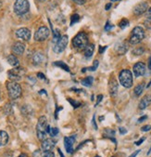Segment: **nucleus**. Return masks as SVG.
Instances as JSON below:
<instances>
[{
	"instance_id": "nucleus-1",
	"label": "nucleus",
	"mask_w": 151,
	"mask_h": 157,
	"mask_svg": "<svg viewBox=\"0 0 151 157\" xmlns=\"http://www.w3.org/2000/svg\"><path fill=\"white\" fill-rule=\"evenodd\" d=\"M47 119L46 116H41L38 120L37 125H36V132H37V138L40 140H44L46 139V128H47Z\"/></svg>"
},
{
	"instance_id": "nucleus-2",
	"label": "nucleus",
	"mask_w": 151,
	"mask_h": 157,
	"mask_svg": "<svg viewBox=\"0 0 151 157\" xmlns=\"http://www.w3.org/2000/svg\"><path fill=\"white\" fill-rule=\"evenodd\" d=\"M120 83L125 88H130L133 86V74L130 70H123L119 75Z\"/></svg>"
},
{
	"instance_id": "nucleus-3",
	"label": "nucleus",
	"mask_w": 151,
	"mask_h": 157,
	"mask_svg": "<svg viewBox=\"0 0 151 157\" xmlns=\"http://www.w3.org/2000/svg\"><path fill=\"white\" fill-rule=\"evenodd\" d=\"M7 88H8L9 96L10 99L16 100V99H18V98L20 97L22 89H21V86H20V84H18L17 82L11 81V82L8 83Z\"/></svg>"
},
{
	"instance_id": "nucleus-4",
	"label": "nucleus",
	"mask_w": 151,
	"mask_h": 157,
	"mask_svg": "<svg viewBox=\"0 0 151 157\" xmlns=\"http://www.w3.org/2000/svg\"><path fill=\"white\" fill-rule=\"evenodd\" d=\"M145 38V31L141 26H136L133 29L129 42L131 45H136Z\"/></svg>"
},
{
	"instance_id": "nucleus-5",
	"label": "nucleus",
	"mask_w": 151,
	"mask_h": 157,
	"mask_svg": "<svg viewBox=\"0 0 151 157\" xmlns=\"http://www.w3.org/2000/svg\"><path fill=\"white\" fill-rule=\"evenodd\" d=\"M88 45V36L85 33H79L72 39V46L78 49H83Z\"/></svg>"
},
{
	"instance_id": "nucleus-6",
	"label": "nucleus",
	"mask_w": 151,
	"mask_h": 157,
	"mask_svg": "<svg viewBox=\"0 0 151 157\" xmlns=\"http://www.w3.org/2000/svg\"><path fill=\"white\" fill-rule=\"evenodd\" d=\"M30 4L28 0H16L14 4V11L17 15H24L29 11Z\"/></svg>"
},
{
	"instance_id": "nucleus-7",
	"label": "nucleus",
	"mask_w": 151,
	"mask_h": 157,
	"mask_svg": "<svg viewBox=\"0 0 151 157\" xmlns=\"http://www.w3.org/2000/svg\"><path fill=\"white\" fill-rule=\"evenodd\" d=\"M49 35H50L49 29L47 27H46V26H42L35 32V40L38 41V42H43V41H45L46 39L48 38Z\"/></svg>"
},
{
	"instance_id": "nucleus-8",
	"label": "nucleus",
	"mask_w": 151,
	"mask_h": 157,
	"mask_svg": "<svg viewBox=\"0 0 151 157\" xmlns=\"http://www.w3.org/2000/svg\"><path fill=\"white\" fill-rule=\"evenodd\" d=\"M69 42V38L67 36H60V38L58 39L57 42H56L54 44V52L56 53H61L64 51V49L66 48L67 45Z\"/></svg>"
},
{
	"instance_id": "nucleus-9",
	"label": "nucleus",
	"mask_w": 151,
	"mask_h": 157,
	"mask_svg": "<svg viewBox=\"0 0 151 157\" xmlns=\"http://www.w3.org/2000/svg\"><path fill=\"white\" fill-rule=\"evenodd\" d=\"M25 75V70L20 66L13 68L12 70L9 71V77L12 80V81H19L21 80V78L23 77V75Z\"/></svg>"
},
{
	"instance_id": "nucleus-10",
	"label": "nucleus",
	"mask_w": 151,
	"mask_h": 157,
	"mask_svg": "<svg viewBox=\"0 0 151 157\" xmlns=\"http://www.w3.org/2000/svg\"><path fill=\"white\" fill-rule=\"evenodd\" d=\"M16 36L24 41H29L31 38V31L28 28H20L16 31Z\"/></svg>"
},
{
	"instance_id": "nucleus-11",
	"label": "nucleus",
	"mask_w": 151,
	"mask_h": 157,
	"mask_svg": "<svg viewBox=\"0 0 151 157\" xmlns=\"http://www.w3.org/2000/svg\"><path fill=\"white\" fill-rule=\"evenodd\" d=\"M134 74L136 77L143 76L145 74V65L144 62H137L134 65Z\"/></svg>"
},
{
	"instance_id": "nucleus-12",
	"label": "nucleus",
	"mask_w": 151,
	"mask_h": 157,
	"mask_svg": "<svg viewBox=\"0 0 151 157\" xmlns=\"http://www.w3.org/2000/svg\"><path fill=\"white\" fill-rule=\"evenodd\" d=\"M147 9H148V5L146 2H142V3H139L138 5H136L134 8V14L135 16H141L143 15L144 13H145L147 11Z\"/></svg>"
},
{
	"instance_id": "nucleus-13",
	"label": "nucleus",
	"mask_w": 151,
	"mask_h": 157,
	"mask_svg": "<svg viewBox=\"0 0 151 157\" xmlns=\"http://www.w3.org/2000/svg\"><path fill=\"white\" fill-rule=\"evenodd\" d=\"M56 144V141L52 139H46L42 141L41 144V149L44 151H51V150L54 148Z\"/></svg>"
},
{
	"instance_id": "nucleus-14",
	"label": "nucleus",
	"mask_w": 151,
	"mask_h": 157,
	"mask_svg": "<svg viewBox=\"0 0 151 157\" xmlns=\"http://www.w3.org/2000/svg\"><path fill=\"white\" fill-rule=\"evenodd\" d=\"M75 138H76L75 136L64 138V146H65L67 152H69V153L72 152V146L75 142Z\"/></svg>"
},
{
	"instance_id": "nucleus-15",
	"label": "nucleus",
	"mask_w": 151,
	"mask_h": 157,
	"mask_svg": "<svg viewBox=\"0 0 151 157\" xmlns=\"http://www.w3.org/2000/svg\"><path fill=\"white\" fill-rule=\"evenodd\" d=\"M118 87H119V85H118L117 80L111 79L109 83V94H110L111 97H115L117 95Z\"/></svg>"
},
{
	"instance_id": "nucleus-16",
	"label": "nucleus",
	"mask_w": 151,
	"mask_h": 157,
	"mask_svg": "<svg viewBox=\"0 0 151 157\" xmlns=\"http://www.w3.org/2000/svg\"><path fill=\"white\" fill-rule=\"evenodd\" d=\"M25 50V45L21 42H16L12 46V52L15 55H22Z\"/></svg>"
},
{
	"instance_id": "nucleus-17",
	"label": "nucleus",
	"mask_w": 151,
	"mask_h": 157,
	"mask_svg": "<svg viewBox=\"0 0 151 157\" xmlns=\"http://www.w3.org/2000/svg\"><path fill=\"white\" fill-rule=\"evenodd\" d=\"M151 104V94L145 95V97L142 98L141 101L139 102V109L140 110H145Z\"/></svg>"
},
{
	"instance_id": "nucleus-18",
	"label": "nucleus",
	"mask_w": 151,
	"mask_h": 157,
	"mask_svg": "<svg viewBox=\"0 0 151 157\" xmlns=\"http://www.w3.org/2000/svg\"><path fill=\"white\" fill-rule=\"evenodd\" d=\"M115 50L116 52L119 54V55H123L127 52L128 50V46L123 43V42H120V43H118L116 46H115Z\"/></svg>"
},
{
	"instance_id": "nucleus-19",
	"label": "nucleus",
	"mask_w": 151,
	"mask_h": 157,
	"mask_svg": "<svg viewBox=\"0 0 151 157\" xmlns=\"http://www.w3.org/2000/svg\"><path fill=\"white\" fill-rule=\"evenodd\" d=\"M46 60V58L45 56L42 54V53H35L33 57V62L35 65H39V64H42L43 62Z\"/></svg>"
},
{
	"instance_id": "nucleus-20",
	"label": "nucleus",
	"mask_w": 151,
	"mask_h": 157,
	"mask_svg": "<svg viewBox=\"0 0 151 157\" xmlns=\"http://www.w3.org/2000/svg\"><path fill=\"white\" fill-rule=\"evenodd\" d=\"M9 141V135L6 131L0 130V147L5 146Z\"/></svg>"
},
{
	"instance_id": "nucleus-21",
	"label": "nucleus",
	"mask_w": 151,
	"mask_h": 157,
	"mask_svg": "<svg viewBox=\"0 0 151 157\" xmlns=\"http://www.w3.org/2000/svg\"><path fill=\"white\" fill-rule=\"evenodd\" d=\"M94 50H95V45L93 44H88L85 48H84V54H85V57L87 58H90L93 53H94Z\"/></svg>"
},
{
	"instance_id": "nucleus-22",
	"label": "nucleus",
	"mask_w": 151,
	"mask_h": 157,
	"mask_svg": "<svg viewBox=\"0 0 151 157\" xmlns=\"http://www.w3.org/2000/svg\"><path fill=\"white\" fill-rule=\"evenodd\" d=\"M8 62L13 67H18L20 65V61L17 59V57H15L14 55H9L8 57Z\"/></svg>"
},
{
	"instance_id": "nucleus-23",
	"label": "nucleus",
	"mask_w": 151,
	"mask_h": 157,
	"mask_svg": "<svg viewBox=\"0 0 151 157\" xmlns=\"http://www.w3.org/2000/svg\"><path fill=\"white\" fill-rule=\"evenodd\" d=\"M144 88H145V84L144 83H141V84H139V85H137L135 87H134V94H135V96L136 97H139L141 94L143 93V90H144Z\"/></svg>"
},
{
	"instance_id": "nucleus-24",
	"label": "nucleus",
	"mask_w": 151,
	"mask_h": 157,
	"mask_svg": "<svg viewBox=\"0 0 151 157\" xmlns=\"http://www.w3.org/2000/svg\"><path fill=\"white\" fill-rule=\"evenodd\" d=\"M53 64H54L55 66H57V67H59V68H61V69L65 70L66 72L70 73V68L68 67V65H67L66 63H64V62H62V61H55V62H53Z\"/></svg>"
},
{
	"instance_id": "nucleus-25",
	"label": "nucleus",
	"mask_w": 151,
	"mask_h": 157,
	"mask_svg": "<svg viewBox=\"0 0 151 157\" xmlns=\"http://www.w3.org/2000/svg\"><path fill=\"white\" fill-rule=\"evenodd\" d=\"M93 81H94V78L92 76H88V77H86V78H84V79L82 80V85L84 86L89 87V86H92Z\"/></svg>"
},
{
	"instance_id": "nucleus-26",
	"label": "nucleus",
	"mask_w": 151,
	"mask_h": 157,
	"mask_svg": "<svg viewBox=\"0 0 151 157\" xmlns=\"http://www.w3.org/2000/svg\"><path fill=\"white\" fill-rule=\"evenodd\" d=\"M98 60H95L94 61V65L92 66V67H89V68H83V70H82V72L83 73H85V71H87V70H89V71H92V72H94V71H96L97 69H98Z\"/></svg>"
},
{
	"instance_id": "nucleus-27",
	"label": "nucleus",
	"mask_w": 151,
	"mask_h": 157,
	"mask_svg": "<svg viewBox=\"0 0 151 157\" xmlns=\"http://www.w3.org/2000/svg\"><path fill=\"white\" fill-rule=\"evenodd\" d=\"M128 25H129V21H128L127 19H123L122 21H120V23H119V26H120V28H122V29L126 28Z\"/></svg>"
},
{
	"instance_id": "nucleus-28",
	"label": "nucleus",
	"mask_w": 151,
	"mask_h": 157,
	"mask_svg": "<svg viewBox=\"0 0 151 157\" xmlns=\"http://www.w3.org/2000/svg\"><path fill=\"white\" fill-rule=\"evenodd\" d=\"M80 21V16L78 14H73L71 17V25H73L74 23L78 22Z\"/></svg>"
},
{
	"instance_id": "nucleus-29",
	"label": "nucleus",
	"mask_w": 151,
	"mask_h": 157,
	"mask_svg": "<svg viewBox=\"0 0 151 157\" xmlns=\"http://www.w3.org/2000/svg\"><path fill=\"white\" fill-rule=\"evenodd\" d=\"M144 51H145L144 48H134L133 50V54L135 56H140L144 53Z\"/></svg>"
},
{
	"instance_id": "nucleus-30",
	"label": "nucleus",
	"mask_w": 151,
	"mask_h": 157,
	"mask_svg": "<svg viewBox=\"0 0 151 157\" xmlns=\"http://www.w3.org/2000/svg\"><path fill=\"white\" fill-rule=\"evenodd\" d=\"M68 101H70V103L73 106V108L74 109H77L78 107H80L81 106V103L79 102V101H74V100H71V99H68Z\"/></svg>"
},
{
	"instance_id": "nucleus-31",
	"label": "nucleus",
	"mask_w": 151,
	"mask_h": 157,
	"mask_svg": "<svg viewBox=\"0 0 151 157\" xmlns=\"http://www.w3.org/2000/svg\"><path fill=\"white\" fill-rule=\"evenodd\" d=\"M58 134V129L57 128H50V132H49V135L51 137H55Z\"/></svg>"
},
{
	"instance_id": "nucleus-32",
	"label": "nucleus",
	"mask_w": 151,
	"mask_h": 157,
	"mask_svg": "<svg viewBox=\"0 0 151 157\" xmlns=\"http://www.w3.org/2000/svg\"><path fill=\"white\" fill-rule=\"evenodd\" d=\"M105 133L109 135V139L111 138V136H114V135H115V132H114V130H112V129H105Z\"/></svg>"
},
{
	"instance_id": "nucleus-33",
	"label": "nucleus",
	"mask_w": 151,
	"mask_h": 157,
	"mask_svg": "<svg viewBox=\"0 0 151 157\" xmlns=\"http://www.w3.org/2000/svg\"><path fill=\"white\" fill-rule=\"evenodd\" d=\"M144 24H145V26L147 29L151 30V21H149V20H146V19H145V21Z\"/></svg>"
},
{
	"instance_id": "nucleus-34",
	"label": "nucleus",
	"mask_w": 151,
	"mask_h": 157,
	"mask_svg": "<svg viewBox=\"0 0 151 157\" xmlns=\"http://www.w3.org/2000/svg\"><path fill=\"white\" fill-rule=\"evenodd\" d=\"M145 19L146 20H149L151 21V8L148 9V10L146 11V14H145Z\"/></svg>"
},
{
	"instance_id": "nucleus-35",
	"label": "nucleus",
	"mask_w": 151,
	"mask_h": 157,
	"mask_svg": "<svg viewBox=\"0 0 151 157\" xmlns=\"http://www.w3.org/2000/svg\"><path fill=\"white\" fill-rule=\"evenodd\" d=\"M151 129V127L150 125H144V127L141 128V131H143V132H147V131H149Z\"/></svg>"
},
{
	"instance_id": "nucleus-36",
	"label": "nucleus",
	"mask_w": 151,
	"mask_h": 157,
	"mask_svg": "<svg viewBox=\"0 0 151 157\" xmlns=\"http://www.w3.org/2000/svg\"><path fill=\"white\" fill-rule=\"evenodd\" d=\"M43 157H55V154L52 151H46Z\"/></svg>"
},
{
	"instance_id": "nucleus-37",
	"label": "nucleus",
	"mask_w": 151,
	"mask_h": 157,
	"mask_svg": "<svg viewBox=\"0 0 151 157\" xmlns=\"http://www.w3.org/2000/svg\"><path fill=\"white\" fill-rule=\"evenodd\" d=\"M112 25L109 23V21H108L107 23H106V26H105V31H107V32H108V31H109V30H111L112 29Z\"/></svg>"
},
{
	"instance_id": "nucleus-38",
	"label": "nucleus",
	"mask_w": 151,
	"mask_h": 157,
	"mask_svg": "<svg viewBox=\"0 0 151 157\" xmlns=\"http://www.w3.org/2000/svg\"><path fill=\"white\" fill-rule=\"evenodd\" d=\"M72 1H74L76 4H78V5H83L84 3H85V1L86 0H72Z\"/></svg>"
},
{
	"instance_id": "nucleus-39",
	"label": "nucleus",
	"mask_w": 151,
	"mask_h": 157,
	"mask_svg": "<svg viewBox=\"0 0 151 157\" xmlns=\"http://www.w3.org/2000/svg\"><path fill=\"white\" fill-rule=\"evenodd\" d=\"M102 99H103V95H98V100H97V102H96V106L100 103V101H102Z\"/></svg>"
},
{
	"instance_id": "nucleus-40",
	"label": "nucleus",
	"mask_w": 151,
	"mask_h": 157,
	"mask_svg": "<svg viewBox=\"0 0 151 157\" xmlns=\"http://www.w3.org/2000/svg\"><path fill=\"white\" fill-rule=\"evenodd\" d=\"M119 130H120V133L122 134V135H123V134H126V133H127V130H126V128H119Z\"/></svg>"
},
{
	"instance_id": "nucleus-41",
	"label": "nucleus",
	"mask_w": 151,
	"mask_h": 157,
	"mask_svg": "<svg viewBox=\"0 0 151 157\" xmlns=\"http://www.w3.org/2000/svg\"><path fill=\"white\" fill-rule=\"evenodd\" d=\"M37 77L40 78V79H42V80H46V76H45V75H43L42 73H38V74H37Z\"/></svg>"
},
{
	"instance_id": "nucleus-42",
	"label": "nucleus",
	"mask_w": 151,
	"mask_h": 157,
	"mask_svg": "<svg viewBox=\"0 0 151 157\" xmlns=\"http://www.w3.org/2000/svg\"><path fill=\"white\" fill-rule=\"evenodd\" d=\"M145 140V138H141L138 141H135V145H137V146H139L140 144H142L143 143V141Z\"/></svg>"
},
{
	"instance_id": "nucleus-43",
	"label": "nucleus",
	"mask_w": 151,
	"mask_h": 157,
	"mask_svg": "<svg viewBox=\"0 0 151 157\" xmlns=\"http://www.w3.org/2000/svg\"><path fill=\"white\" fill-rule=\"evenodd\" d=\"M140 151H141L140 150H137V151H134V153H132V154H131V155H130L129 157H136V155H137V154H138V153H139Z\"/></svg>"
},
{
	"instance_id": "nucleus-44",
	"label": "nucleus",
	"mask_w": 151,
	"mask_h": 157,
	"mask_svg": "<svg viewBox=\"0 0 151 157\" xmlns=\"http://www.w3.org/2000/svg\"><path fill=\"white\" fill-rule=\"evenodd\" d=\"M92 122H93V125H94L95 129H98V125H97V124H96V117H95V115H94V117H93Z\"/></svg>"
},
{
	"instance_id": "nucleus-45",
	"label": "nucleus",
	"mask_w": 151,
	"mask_h": 157,
	"mask_svg": "<svg viewBox=\"0 0 151 157\" xmlns=\"http://www.w3.org/2000/svg\"><path fill=\"white\" fill-rule=\"evenodd\" d=\"M146 118H147V116H146V115H144L143 117H141V118H139V119H138V123H141V122L145 121Z\"/></svg>"
},
{
	"instance_id": "nucleus-46",
	"label": "nucleus",
	"mask_w": 151,
	"mask_h": 157,
	"mask_svg": "<svg viewBox=\"0 0 151 157\" xmlns=\"http://www.w3.org/2000/svg\"><path fill=\"white\" fill-rule=\"evenodd\" d=\"M106 48H107V47H99V53H103Z\"/></svg>"
},
{
	"instance_id": "nucleus-47",
	"label": "nucleus",
	"mask_w": 151,
	"mask_h": 157,
	"mask_svg": "<svg viewBox=\"0 0 151 157\" xmlns=\"http://www.w3.org/2000/svg\"><path fill=\"white\" fill-rule=\"evenodd\" d=\"M110 8H111V3H109V4H107V6H106V10H109Z\"/></svg>"
},
{
	"instance_id": "nucleus-48",
	"label": "nucleus",
	"mask_w": 151,
	"mask_h": 157,
	"mask_svg": "<svg viewBox=\"0 0 151 157\" xmlns=\"http://www.w3.org/2000/svg\"><path fill=\"white\" fill-rule=\"evenodd\" d=\"M148 69L151 70V57L149 58V60H148Z\"/></svg>"
},
{
	"instance_id": "nucleus-49",
	"label": "nucleus",
	"mask_w": 151,
	"mask_h": 157,
	"mask_svg": "<svg viewBox=\"0 0 151 157\" xmlns=\"http://www.w3.org/2000/svg\"><path fill=\"white\" fill-rule=\"evenodd\" d=\"M18 157H28L26 154H24V153H22V154H20V156H18Z\"/></svg>"
},
{
	"instance_id": "nucleus-50",
	"label": "nucleus",
	"mask_w": 151,
	"mask_h": 157,
	"mask_svg": "<svg viewBox=\"0 0 151 157\" xmlns=\"http://www.w3.org/2000/svg\"><path fill=\"white\" fill-rule=\"evenodd\" d=\"M58 152H59V154H60V156H61V157H64V156H63V154L61 153V151H60L59 149H58Z\"/></svg>"
},
{
	"instance_id": "nucleus-51",
	"label": "nucleus",
	"mask_w": 151,
	"mask_h": 157,
	"mask_svg": "<svg viewBox=\"0 0 151 157\" xmlns=\"http://www.w3.org/2000/svg\"><path fill=\"white\" fill-rule=\"evenodd\" d=\"M151 86V80H150V82H149V83H148V84H147V86H145V87H147V88H148V87H149V86Z\"/></svg>"
},
{
	"instance_id": "nucleus-52",
	"label": "nucleus",
	"mask_w": 151,
	"mask_h": 157,
	"mask_svg": "<svg viewBox=\"0 0 151 157\" xmlns=\"http://www.w3.org/2000/svg\"><path fill=\"white\" fill-rule=\"evenodd\" d=\"M2 3H3V2H2V0H0V8L2 7Z\"/></svg>"
},
{
	"instance_id": "nucleus-53",
	"label": "nucleus",
	"mask_w": 151,
	"mask_h": 157,
	"mask_svg": "<svg viewBox=\"0 0 151 157\" xmlns=\"http://www.w3.org/2000/svg\"><path fill=\"white\" fill-rule=\"evenodd\" d=\"M150 152H151V147H150V149H149V151H148V152H147V155H148Z\"/></svg>"
},
{
	"instance_id": "nucleus-54",
	"label": "nucleus",
	"mask_w": 151,
	"mask_h": 157,
	"mask_svg": "<svg viewBox=\"0 0 151 157\" xmlns=\"http://www.w3.org/2000/svg\"><path fill=\"white\" fill-rule=\"evenodd\" d=\"M103 119H104V117H100V118H99V120H100V121H102Z\"/></svg>"
},
{
	"instance_id": "nucleus-55",
	"label": "nucleus",
	"mask_w": 151,
	"mask_h": 157,
	"mask_svg": "<svg viewBox=\"0 0 151 157\" xmlns=\"http://www.w3.org/2000/svg\"><path fill=\"white\" fill-rule=\"evenodd\" d=\"M40 2H44V1H46V0H39Z\"/></svg>"
},
{
	"instance_id": "nucleus-56",
	"label": "nucleus",
	"mask_w": 151,
	"mask_h": 157,
	"mask_svg": "<svg viewBox=\"0 0 151 157\" xmlns=\"http://www.w3.org/2000/svg\"><path fill=\"white\" fill-rule=\"evenodd\" d=\"M111 1L113 2V1H118V0H111Z\"/></svg>"
},
{
	"instance_id": "nucleus-57",
	"label": "nucleus",
	"mask_w": 151,
	"mask_h": 157,
	"mask_svg": "<svg viewBox=\"0 0 151 157\" xmlns=\"http://www.w3.org/2000/svg\"><path fill=\"white\" fill-rule=\"evenodd\" d=\"M0 96H1V94H0Z\"/></svg>"
},
{
	"instance_id": "nucleus-58",
	"label": "nucleus",
	"mask_w": 151,
	"mask_h": 157,
	"mask_svg": "<svg viewBox=\"0 0 151 157\" xmlns=\"http://www.w3.org/2000/svg\"><path fill=\"white\" fill-rule=\"evenodd\" d=\"M112 157H114V156H112Z\"/></svg>"
}]
</instances>
